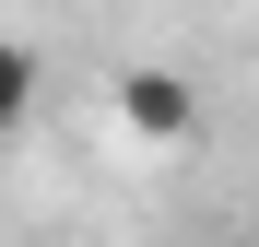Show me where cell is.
<instances>
[{
	"instance_id": "1",
	"label": "cell",
	"mask_w": 259,
	"mask_h": 247,
	"mask_svg": "<svg viewBox=\"0 0 259 247\" xmlns=\"http://www.w3.org/2000/svg\"><path fill=\"white\" fill-rule=\"evenodd\" d=\"M118 118H130L142 141H189L200 94H189V71H165V59H130V71H118Z\"/></svg>"
},
{
	"instance_id": "2",
	"label": "cell",
	"mask_w": 259,
	"mask_h": 247,
	"mask_svg": "<svg viewBox=\"0 0 259 247\" xmlns=\"http://www.w3.org/2000/svg\"><path fill=\"white\" fill-rule=\"evenodd\" d=\"M35 94H48V71H35V47H24V35H0V141H12L24 118H35Z\"/></svg>"
}]
</instances>
